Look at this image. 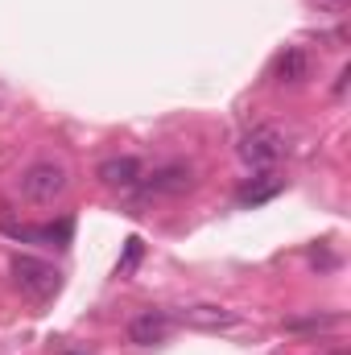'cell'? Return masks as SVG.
Wrapping results in <instances>:
<instances>
[{
  "mask_svg": "<svg viewBox=\"0 0 351 355\" xmlns=\"http://www.w3.org/2000/svg\"><path fill=\"white\" fill-rule=\"evenodd\" d=\"M95 178L108 186V190H120V194H132L137 190V182H141V162L137 157H108V162H99V170Z\"/></svg>",
  "mask_w": 351,
  "mask_h": 355,
  "instance_id": "obj_5",
  "label": "cell"
},
{
  "mask_svg": "<svg viewBox=\"0 0 351 355\" xmlns=\"http://www.w3.org/2000/svg\"><path fill=\"white\" fill-rule=\"evenodd\" d=\"M351 0H318V8H327V12H343Z\"/></svg>",
  "mask_w": 351,
  "mask_h": 355,
  "instance_id": "obj_11",
  "label": "cell"
},
{
  "mask_svg": "<svg viewBox=\"0 0 351 355\" xmlns=\"http://www.w3.org/2000/svg\"><path fill=\"white\" fill-rule=\"evenodd\" d=\"M281 186H285L281 178L261 174V178H252V182H248V186L236 194V202H240V207H261V202H268L273 194H281Z\"/></svg>",
  "mask_w": 351,
  "mask_h": 355,
  "instance_id": "obj_9",
  "label": "cell"
},
{
  "mask_svg": "<svg viewBox=\"0 0 351 355\" xmlns=\"http://www.w3.org/2000/svg\"><path fill=\"white\" fill-rule=\"evenodd\" d=\"M67 355H83V352H67Z\"/></svg>",
  "mask_w": 351,
  "mask_h": 355,
  "instance_id": "obj_13",
  "label": "cell"
},
{
  "mask_svg": "<svg viewBox=\"0 0 351 355\" xmlns=\"http://www.w3.org/2000/svg\"><path fill=\"white\" fill-rule=\"evenodd\" d=\"M190 186H194L190 166H162L137 182V198H174V194H186Z\"/></svg>",
  "mask_w": 351,
  "mask_h": 355,
  "instance_id": "obj_4",
  "label": "cell"
},
{
  "mask_svg": "<svg viewBox=\"0 0 351 355\" xmlns=\"http://www.w3.org/2000/svg\"><path fill=\"white\" fill-rule=\"evenodd\" d=\"M174 322L198 327V331H228V327H240V314L223 306H190V310H178Z\"/></svg>",
  "mask_w": 351,
  "mask_h": 355,
  "instance_id": "obj_7",
  "label": "cell"
},
{
  "mask_svg": "<svg viewBox=\"0 0 351 355\" xmlns=\"http://www.w3.org/2000/svg\"><path fill=\"white\" fill-rule=\"evenodd\" d=\"M236 153H240L244 166H252V170H268V166H277V162L285 157V137H281L277 128L261 124V128H252V132L240 137Z\"/></svg>",
  "mask_w": 351,
  "mask_h": 355,
  "instance_id": "obj_3",
  "label": "cell"
},
{
  "mask_svg": "<svg viewBox=\"0 0 351 355\" xmlns=\"http://www.w3.org/2000/svg\"><path fill=\"white\" fill-rule=\"evenodd\" d=\"M273 79L277 83H306L310 79V54L302 46H285L273 62Z\"/></svg>",
  "mask_w": 351,
  "mask_h": 355,
  "instance_id": "obj_8",
  "label": "cell"
},
{
  "mask_svg": "<svg viewBox=\"0 0 351 355\" xmlns=\"http://www.w3.org/2000/svg\"><path fill=\"white\" fill-rule=\"evenodd\" d=\"M348 79H351V71L343 67V71H339V79H335V95H343V91H348Z\"/></svg>",
  "mask_w": 351,
  "mask_h": 355,
  "instance_id": "obj_12",
  "label": "cell"
},
{
  "mask_svg": "<svg viewBox=\"0 0 351 355\" xmlns=\"http://www.w3.org/2000/svg\"><path fill=\"white\" fill-rule=\"evenodd\" d=\"M12 281H17V289H21L25 297L46 302V297L58 293L62 272L54 265H46V261H37V257H12Z\"/></svg>",
  "mask_w": 351,
  "mask_h": 355,
  "instance_id": "obj_2",
  "label": "cell"
},
{
  "mask_svg": "<svg viewBox=\"0 0 351 355\" xmlns=\"http://www.w3.org/2000/svg\"><path fill=\"white\" fill-rule=\"evenodd\" d=\"M170 327H174V314H166V310H145V314H137V318L128 322V339H132L137 347H153V343H162V339L170 335Z\"/></svg>",
  "mask_w": 351,
  "mask_h": 355,
  "instance_id": "obj_6",
  "label": "cell"
},
{
  "mask_svg": "<svg viewBox=\"0 0 351 355\" xmlns=\"http://www.w3.org/2000/svg\"><path fill=\"white\" fill-rule=\"evenodd\" d=\"M67 186H71V174H67V166H58V162H33L25 174L17 178V190H21L29 202H54V198L67 194Z\"/></svg>",
  "mask_w": 351,
  "mask_h": 355,
  "instance_id": "obj_1",
  "label": "cell"
},
{
  "mask_svg": "<svg viewBox=\"0 0 351 355\" xmlns=\"http://www.w3.org/2000/svg\"><path fill=\"white\" fill-rule=\"evenodd\" d=\"M137 261H141V240L132 236V240H128V248H124V261H120V277H128V272L137 268Z\"/></svg>",
  "mask_w": 351,
  "mask_h": 355,
  "instance_id": "obj_10",
  "label": "cell"
}]
</instances>
